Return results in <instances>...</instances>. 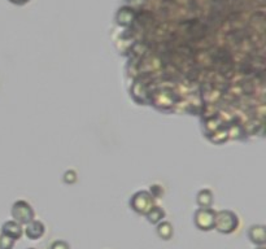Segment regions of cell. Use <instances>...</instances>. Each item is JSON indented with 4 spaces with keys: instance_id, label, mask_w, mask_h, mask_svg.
<instances>
[{
    "instance_id": "cell-14",
    "label": "cell",
    "mask_w": 266,
    "mask_h": 249,
    "mask_svg": "<svg viewBox=\"0 0 266 249\" xmlns=\"http://www.w3.org/2000/svg\"><path fill=\"white\" fill-rule=\"evenodd\" d=\"M151 195L152 197H160L162 195V187L155 184V186H151Z\"/></svg>"
},
{
    "instance_id": "cell-6",
    "label": "cell",
    "mask_w": 266,
    "mask_h": 249,
    "mask_svg": "<svg viewBox=\"0 0 266 249\" xmlns=\"http://www.w3.org/2000/svg\"><path fill=\"white\" fill-rule=\"evenodd\" d=\"M44 231H46V227H44V224L40 221L32 220L30 221L29 223H26L25 235L26 238L30 239V240H38V239H40L44 235Z\"/></svg>"
},
{
    "instance_id": "cell-4",
    "label": "cell",
    "mask_w": 266,
    "mask_h": 249,
    "mask_svg": "<svg viewBox=\"0 0 266 249\" xmlns=\"http://www.w3.org/2000/svg\"><path fill=\"white\" fill-rule=\"evenodd\" d=\"M12 217L17 223L26 224L34 220V210L29 202L20 200V201H16L12 206Z\"/></svg>"
},
{
    "instance_id": "cell-15",
    "label": "cell",
    "mask_w": 266,
    "mask_h": 249,
    "mask_svg": "<svg viewBox=\"0 0 266 249\" xmlns=\"http://www.w3.org/2000/svg\"><path fill=\"white\" fill-rule=\"evenodd\" d=\"M257 249H265V247H259V248Z\"/></svg>"
},
{
    "instance_id": "cell-7",
    "label": "cell",
    "mask_w": 266,
    "mask_h": 249,
    "mask_svg": "<svg viewBox=\"0 0 266 249\" xmlns=\"http://www.w3.org/2000/svg\"><path fill=\"white\" fill-rule=\"evenodd\" d=\"M1 234L7 235V236L13 239V240H18V239H21L24 230H22L21 224L17 223L16 221H7L1 226Z\"/></svg>"
},
{
    "instance_id": "cell-9",
    "label": "cell",
    "mask_w": 266,
    "mask_h": 249,
    "mask_svg": "<svg viewBox=\"0 0 266 249\" xmlns=\"http://www.w3.org/2000/svg\"><path fill=\"white\" fill-rule=\"evenodd\" d=\"M196 202L200 208H210L213 204V192L208 188L200 190L196 195Z\"/></svg>"
},
{
    "instance_id": "cell-2",
    "label": "cell",
    "mask_w": 266,
    "mask_h": 249,
    "mask_svg": "<svg viewBox=\"0 0 266 249\" xmlns=\"http://www.w3.org/2000/svg\"><path fill=\"white\" fill-rule=\"evenodd\" d=\"M216 212L212 208H199L194 214V223L200 231L214 230Z\"/></svg>"
},
{
    "instance_id": "cell-8",
    "label": "cell",
    "mask_w": 266,
    "mask_h": 249,
    "mask_svg": "<svg viewBox=\"0 0 266 249\" xmlns=\"http://www.w3.org/2000/svg\"><path fill=\"white\" fill-rule=\"evenodd\" d=\"M156 232H157L158 238L162 239V240H170L174 235V228H173V224L170 222L161 221L160 223H157Z\"/></svg>"
},
{
    "instance_id": "cell-12",
    "label": "cell",
    "mask_w": 266,
    "mask_h": 249,
    "mask_svg": "<svg viewBox=\"0 0 266 249\" xmlns=\"http://www.w3.org/2000/svg\"><path fill=\"white\" fill-rule=\"evenodd\" d=\"M77 179H78V177H77V173L74 170H68V171L64 174V182L66 184L76 183Z\"/></svg>"
},
{
    "instance_id": "cell-10",
    "label": "cell",
    "mask_w": 266,
    "mask_h": 249,
    "mask_svg": "<svg viewBox=\"0 0 266 249\" xmlns=\"http://www.w3.org/2000/svg\"><path fill=\"white\" fill-rule=\"evenodd\" d=\"M146 217H147V220L149 223L157 224V223H160L162 220H164V217H165V212H164V209H162L161 206L153 205L151 208V210H149V212L146 214Z\"/></svg>"
},
{
    "instance_id": "cell-13",
    "label": "cell",
    "mask_w": 266,
    "mask_h": 249,
    "mask_svg": "<svg viewBox=\"0 0 266 249\" xmlns=\"http://www.w3.org/2000/svg\"><path fill=\"white\" fill-rule=\"evenodd\" d=\"M50 249H70V246L64 240H56L51 244Z\"/></svg>"
},
{
    "instance_id": "cell-11",
    "label": "cell",
    "mask_w": 266,
    "mask_h": 249,
    "mask_svg": "<svg viewBox=\"0 0 266 249\" xmlns=\"http://www.w3.org/2000/svg\"><path fill=\"white\" fill-rule=\"evenodd\" d=\"M16 240L7 236V235H0V249H13Z\"/></svg>"
},
{
    "instance_id": "cell-3",
    "label": "cell",
    "mask_w": 266,
    "mask_h": 249,
    "mask_svg": "<svg viewBox=\"0 0 266 249\" xmlns=\"http://www.w3.org/2000/svg\"><path fill=\"white\" fill-rule=\"evenodd\" d=\"M155 205L153 197L149 192L147 191H139L131 197L130 200V206L134 212H137L139 214H146L151 210L152 206Z\"/></svg>"
},
{
    "instance_id": "cell-1",
    "label": "cell",
    "mask_w": 266,
    "mask_h": 249,
    "mask_svg": "<svg viewBox=\"0 0 266 249\" xmlns=\"http://www.w3.org/2000/svg\"><path fill=\"white\" fill-rule=\"evenodd\" d=\"M239 227V218L234 212L230 210H221L216 212L214 218V228L221 234L229 235L236 231Z\"/></svg>"
},
{
    "instance_id": "cell-16",
    "label": "cell",
    "mask_w": 266,
    "mask_h": 249,
    "mask_svg": "<svg viewBox=\"0 0 266 249\" xmlns=\"http://www.w3.org/2000/svg\"><path fill=\"white\" fill-rule=\"evenodd\" d=\"M29 249H35V248H29Z\"/></svg>"
},
{
    "instance_id": "cell-5",
    "label": "cell",
    "mask_w": 266,
    "mask_h": 249,
    "mask_svg": "<svg viewBox=\"0 0 266 249\" xmlns=\"http://www.w3.org/2000/svg\"><path fill=\"white\" fill-rule=\"evenodd\" d=\"M248 238L255 246L264 247L266 244V227L264 224H253L249 227Z\"/></svg>"
}]
</instances>
